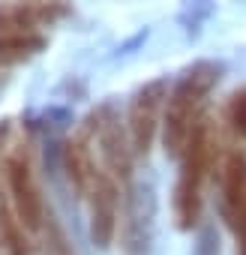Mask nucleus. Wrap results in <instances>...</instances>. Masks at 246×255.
<instances>
[{
    "label": "nucleus",
    "mask_w": 246,
    "mask_h": 255,
    "mask_svg": "<svg viewBox=\"0 0 246 255\" xmlns=\"http://www.w3.org/2000/svg\"><path fill=\"white\" fill-rule=\"evenodd\" d=\"M234 234H237V255H246V210H243V216H240Z\"/></svg>",
    "instance_id": "15"
},
{
    "label": "nucleus",
    "mask_w": 246,
    "mask_h": 255,
    "mask_svg": "<svg viewBox=\"0 0 246 255\" xmlns=\"http://www.w3.org/2000/svg\"><path fill=\"white\" fill-rule=\"evenodd\" d=\"M156 195L150 183H132L126 189V213H123V252L147 255L153 240Z\"/></svg>",
    "instance_id": "7"
},
{
    "label": "nucleus",
    "mask_w": 246,
    "mask_h": 255,
    "mask_svg": "<svg viewBox=\"0 0 246 255\" xmlns=\"http://www.w3.org/2000/svg\"><path fill=\"white\" fill-rule=\"evenodd\" d=\"M219 195L222 219L234 231L246 210V156L240 150H231L219 165Z\"/></svg>",
    "instance_id": "8"
},
{
    "label": "nucleus",
    "mask_w": 246,
    "mask_h": 255,
    "mask_svg": "<svg viewBox=\"0 0 246 255\" xmlns=\"http://www.w3.org/2000/svg\"><path fill=\"white\" fill-rule=\"evenodd\" d=\"M66 12V3H0V33H36Z\"/></svg>",
    "instance_id": "9"
},
{
    "label": "nucleus",
    "mask_w": 246,
    "mask_h": 255,
    "mask_svg": "<svg viewBox=\"0 0 246 255\" xmlns=\"http://www.w3.org/2000/svg\"><path fill=\"white\" fill-rule=\"evenodd\" d=\"M45 42L48 39L42 33H0V60L3 63L24 60L36 51H42Z\"/></svg>",
    "instance_id": "12"
},
{
    "label": "nucleus",
    "mask_w": 246,
    "mask_h": 255,
    "mask_svg": "<svg viewBox=\"0 0 246 255\" xmlns=\"http://www.w3.org/2000/svg\"><path fill=\"white\" fill-rule=\"evenodd\" d=\"M0 168H3V180H6V192H9V204L18 216V222L36 234L42 231L45 225V201L39 195V186H36V177H33V168H30V159L24 150H9L3 156V162H0Z\"/></svg>",
    "instance_id": "4"
},
{
    "label": "nucleus",
    "mask_w": 246,
    "mask_h": 255,
    "mask_svg": "<svg viewBox=\"0 0 246 255\" xmlns=\"http://www.w3.org/2000/svg\"><path fill=\"white\" fill-rule=\"evenodd\" d=\"M87 138H96L99 144V156H102V168L123 186H132V159H135V150H132V141H129V129L123 126L114 102H102L87 120H84V129H81Z\"/></svg>",
    "instance_id": "3"
},
{
    "label": "nucleus",
    "mask_w": 246,
    "mask_h": 255,
    "mask_svg": "<svg viewBox=\"0 0 246 255\" xmlns=\"http://www.w3.org/2000/svg\"><path fill=\"white\" fill-rule=\"evenodd\" d=\"M42 252H45V255H75V252H72V246H69L66 231L60 228V222L54 219V213H51V210H48L45 225H42Z\"/></svg>",
    "instance_id": "14"
},
{
    "label": "nucleus",
    "mask_w": 246,
    "mask_h": 255,
    "mask_svg": "<svg viewBox=\"0 0 246 255\" xmlns=\"http://www.w3.org/2000/svg\"><path fill=\"white\" fill-rule=\"evenodd\" d=\"M216 165V138H213V123L201 114L195 129L189 135V144L180 156V174L174 183V225L180 231H192L201 219V192L210 168Z\"/></svg>",
    "instance_id": "2"
},
{
    "label": "nucleus",
    "mask_w": 246,
    "mask_h": 255,
    "mask_svg": "<svg viewBox=\"0 0 246 255\" xmlns=\"http://www.w3.org/2000/svg\"><path fill=\"white\" fill-rule=\"evenodd\" d=\"M168 78H153L144 87H138L129 99V111H126V129H129V141L135 156H147L150 144L156 138L159 129V117H165V105H168Z\"/></svg>",
    "instance_id": "5"
},
{
    "label": "nucleus",
    "mask_w": 246,
    "mask_h": 255,
    "mask_svg": "<svg viewBox=\"0 0 246 255\" xmlns=\"http://www.w3.org/2000/svg\"><path fill=\"white\" fill-rule=\"evenodd\" d=\"M87 144H90V138H87L84 132H78V135L66 138L63 147H60L63 171H66V177H69V183H72V189H75V195H78L81 201H84V195H87V186H90L93 174L99 171V165H96V159H93V153H90Z\"/></svg>",
    "instance_id": "10"
},
{
    "label": "nucleus",
    "mask_w": 246,
    "mask_h": 255,
    "mask_svg": "<svg viewBox=\"0 0 246 255\" xmlns=\"http://www.w3.org/2000/svg\"><path fill=\"white\" fill-rule=\"evenodd\" d=\"M222 120H225L228 132L234 138H246V87H237L228 96L225 111H222Z\"/></svg>",
    "instance_id": "13"
},
{
    "label": "nucleus",
    "mask_w": 246,
    "mask_h": 255,
    "mask_svg": "<svg viewBox=\"0 0 246 255\" xmlns=\"http://www.w3.org/2000/svg\"><path fill=\"white\" fill-rule=\"evenodd\" d=\"M0 249L6 255H36L30 231L18 222L12 204L3 195H0Z\"/></svg>",
    "instance_id": "11"
},
{
    "label": "nucleus",
    "mask_w": 246,
    "mask_h": 255,
    "mask_svg": "<svg viewBox=\"0 0 246 255\" xmlns=\"http://www.w3.org/2000/svg\"><path fill=\"white\" fill-rule=\"evenodd\" d=\"M87 225H90V243L96 249H108L114 243V234H117V210H120V189H117V180L99 168L87 186Z\"/></svg>",
    "instance_id": "6"
},
{
    "label": "nucleus",
    "mask_w": 246,
    "mask_h": 255,
    "mask_svg": "<svg viewBox=\"0 0 246 255\" xmlns=\"http://www.w3.org/2000/svg\"><path fill=\"white\" fill-rule=\"evenodd\" d=\"M222 72H225V66L219 60H195L171 84L165 117H162V147L168 156H174V159L183 156L195 123L201 120V105H204L207 93L219 84Z\"/></svg>",
    "instance_id": "1"
}]
</instances>
